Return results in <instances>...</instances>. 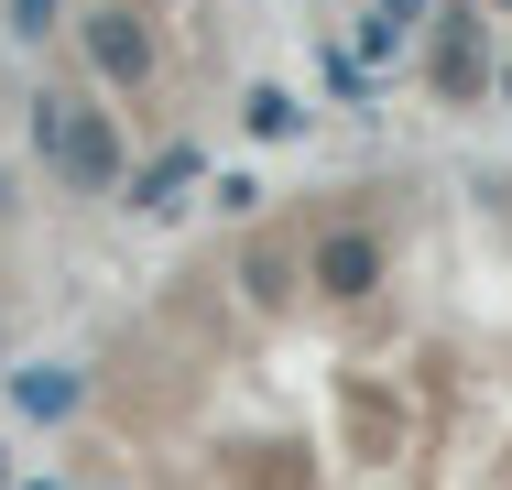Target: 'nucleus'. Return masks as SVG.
Listing matches in <instances>:
<instances>
[{"mask_svg": "<svg viewBox=\"0 0 512 490\" xmlns=\"http://www.w3.org/2000/svg\"><path fill=\"white\" fill-rule=\"evenodd\" d=\"M22 142H33L55 196H120L131 186V142H120V109L99 88H33L22 98Z\"/></svg>", "mask_w": 512, "mask_h": 490, "instance_id": "nucleus-1", "label": "nucleus"}, {"mask_svg": "<svg viewBox=\"0 0 512 490\" xmlns=\"http://www.w3.org/2000/svg\"><path fill=\"white\" fill-rule=\"evenodd\" d=\"M0 349H11V316H0Z\"/></svg>", "mask_w": 512, "mask_h": 490, "instance_id": "nucleus-18", "label": "nucleus"}, {"mask_svg": "<svg viewBox=\"0 0 512 490\" xmlns=\"http://www.w3.org/2000/svg\"><path fill=\"white\" fill-rule=\"evenodd\" d=\"M229 284L251 294V305H262V316H273V305H295V284H306V240H251V251H240V273H229Z\"/></svg>", "mask_w": 512, "mask_h": 490, "instance_id": "nucleus-8", "label": "nucleus"}, {"mask_svg": "<svg viewBox=\"0 0 512 490\" xmlns=\"http://www.w3.org/2000/svg\"><path fill=\"white\" fill-rule=\"evenodd\" d=\"M480 11H491V22H512V0H480Z\"/></svg>", "mask_w": 512, "mask_h": 490, "instance_id": "nucleus-14", "label": "nucleus"}, {"mask_svg": "<svg viewBox=\"0 0 512 490\" xmlns=\"http://www.w3.org/2000/svg\"><path fill=\"white\" fill-rule=\"evenodd\" d=\"M436 11H447V0H371V11H360V33H349V44H360V66H371V77L414 66V44H425V22H436Z\"/></svg>", "mask_w": 512, "mask_h": 490, "instance_id": "nucleus-6", "label": "nucleus"}, {"mask_svg": "<svg viewBox=\"0 0 512 490\" xmlns=\"http://www.w3.org/2000/svg\"><path fill=\"white\" fill-rule=\"evenodd\" d=\"M186 186H207V153L197 142H164L153 164H131V196H120V207H131V218H175Z\"/></svg>", "mask_w": 512, "mask_h": 490, "instance_id": "nucleus-7", "label": "nucleus"}, {"mask_svg": "<svg viewBox=\"0 0 512 490\" xmlns=\"http://www.w3.org/2000/svg\"><path fill=\"white\" fill-rule=\"evenodd\" d=\"M0 392H11L22 425H77L88 414V371L77 360H22V371H0Z\"/></svg>", "mask_w": 512, "mask_h": 490, "instance_id": "nucleus-5", "label": "nucleus"}, {"mask_svg": "<svg viewBox=\"0 0 512 490\" xmlns=\"http://www.w3.org/2000/svg\"><path fill=\"white\" fill-rule=\"evenodd\" d=\"M306 284L327 305H371V294L393 284V240H382V218H360V207H327L306 229Z\"/></svg>", "mask_w": 512, "mask_h": 490, "instance_id": "nucleus-3", "label": "nucleus"}, {"mask_svg": "<svg viewBox=\"0 0 512 490\" xmlns=\"http://www.w3.org/2000/svg\"><path fill=\"white\" fill-rule=\"evenodd\" d=\"M77 55H88V88L99 98H142L164 77V33H153L131 0H88V11H77Z\"/></svg>", "mask_w": 512, "mask_h": 490, "instance_id": "nucleus-4", "label": "nucleus"}, {"mask_svg": "<svg viewBox=\"0 0 512 490\" xmlns=\"http://www.w3.org/2000/svg\"><path fill=\"white\" fill-rule=\"evenodd\" d=\"M0 33L11 44H55V33H77V0H0Z\"/></svg>", "mask_w": 512, "mask_h": 490, "instance_id": "nucleus-11", "label": "nucleus"}, {"mask_svg": "<svg viewBox=\"0 0 512 490\" xmlns=\"http://www.w3.org/2000/svg\"><path fill=\"white\" fill-rule=\"evenodd\" d=\"M316 77H327L338 109H371V98H382V77L360 66V44H349V33H316Z\"/></svg>", "mask_w": 512, "mask_h": 490, "instance_id": "nucleus-10", "label": "nucleus"}, {"mask_svg": "<svg viewBox=\"0 0 512 490\" xmlns=\"http://www.w3.org/2000/svg\"><path fill=\"white\" fill-rule=\"evenodd\" d=\"M22 490H66V480H22Z\"/></svg>", "mask_w": 512, "mask_h": 490, "instance_id": "nucleus-16", "label": "nucleus"}, {"mask_svg": "<svg viewBox=\"0 0 512 490\" xmlns=\"http://www.w3.org/2000/svg\"><path fill=\"white\" fill-rule=\"evenodd\" d=\"M0 490H11V447H0Z\"/></svg>", "mask_w": 512, "mask_h": 490, "instance_id": "nucleus-15", "label": "nucleus"}, {"mask_svg": "<svg viewBox=\"0 0 512 490\" xmlns=\"http://www.w3.org/2000/svg\"><path fill=\"white\" fill-rule=\"evenodd\" d=\"M502 109H512V66H502Z\"/></svg>", "mask_w": 512, "mask_h": 490, "instance_id": "nucleus-17", "label": "nucleus"}, {"mask_svg": "<svg viewBox=\"0 0 512 490\" xmlns=\"http://www.w3.org/2000/svg\"><path fill=\"white\" fill-rule=\"evenodd\" d=\"M414 77H425L436 109H491L502 98V22L480 0H447L425 22V44H414Z\"/></svg>", "mask_w": 512, "mask_h": 490, "instance_id": "nucleus-2", "label": "nucleus"}, {"mask_svg": "<svg viewBox=\"0 0 512 490\" xmlns=\"http://www.w3.org/2000/svg\"><path fill=\"white\" fill-rule=\"evenodd\" d=\"M11 207H22V196H11V164H0V218H11Z\"/></svg>", "mask_w": 512, "mask_h": 490, "instance_id": "nucleus-13", "label": "nucleus"}, {"mask_svg": "<svg viewBox=\"0 0 512 490\" xmlns=\"http://www.w3.org/2000/svg\"><path fill=\"white\" fill-rule=\"evenodd\" d=\"M207 207L218 218H262V175H207Z\"/></svg>", "mask_w": 512, "mask_h": 490, "instance_id": "nucleus-12", "label": "nucleus"}, {"mask_svg": "<svg viewBox=\"0 0 512 490\" xmlns=\"http://www.w3.org/2000/svg\"><path fill=\"white\" fill-rule=\"evenodd\" d=\"M306 98L295 88H273V77H262V88H240V131H251V142H306Z\"/></svg>", "mask_w": 512, "mask_h": 490, "instance_id": "nucleus-9", "label": "nucleus"}]
</instances>
